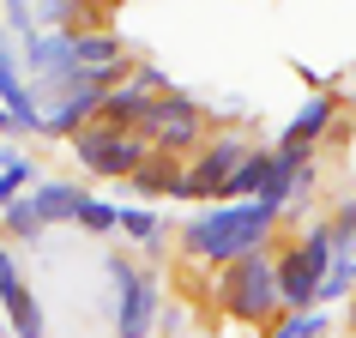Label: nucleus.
I'll list each match as a JSON object with an SVG mask.
<instances>
[{
    "label": "nucleus",
    "mask_w": 356,
    "mask_h": 338,
    "mask_svg": "<svg viewBox=\"0 0 356 338\" xmlns=\"http://www.w3.org/2000/svg\"><path fill=\"white\" fill-rule=\"evenodd\" d=\"M278 224L284 211L266 206V200H218V206H200V218L181 224V254L200 266H229L254 248H266L278 236Z\"/></svg>",
    "instance_id": "f257e3e1"
},
{
    "label": "nucleus",
    "mask_w": 356,
    "mask_h": 338,
    "mask_svg": "<svg viewBox=\"0 0 356 338\" xmlns=\"http://www.w3.org/2000/svg\"><path fill=\"white\" fill-rule=\"evenodd\" d=\"M218 308L242 326H278L284 320V290H278V260L254 248L242 260L218 266Z\"/></svg>",
    "instance_id": "f03ea898"
},
{
    "label": "nucleus",
    "mask_w": 356,
    "mask_h": 338,
    "mask_svg": "<svg viewBox=\"0 0 356 338\" xmlns=\"http://www.w3.org/2000/svg\"><path fill=\"white\" fill-rule=\"evenodd\" d=\"M79 157V169H91L103 182H133L151 157V139L139 127H115V121H85V127L67 139Z\"/></svg>",
    "instance_id": "7ed1b4c3"
},
{
    "label": "nucleus",
    "mask_w": 356,
    "mask_h": 338,
    "mask_svg": "<svg viewBox=\"0 0 356 338\" xmlns=\"http://www.w3.org/2000/svg\"><path fill=\"white\" fill-rule=\"evenodd\" d=\"M139 133L151 139V151L193 157V151L211 139V115L200 109L188 91H163V97H151V109H145V121H139Z\"/></svg>",
    "instance_id": "20e7f679"
},
{
    "label": "nucleus",
    "mask_w": 356,
    "mask_h": 338,
    "mask_svg": "<svg viewBox=\"0 0 356 338\" xmlns=\"http://www.w3.org/2000/svg\"><path fill=\"white\" fill-rule=\"evenodd\" d=\"M103 272L115 284V338H151L157 332V272H145L127 254H109Z\"/></svg>",
    "instance_id": "39448f33"
},
{
    "label": "nucleus",
    "mask_w": 356,
    "mask_h": 338,
    "mask_svg": "<svg viewBox=\"0 0 356 338\" xmlns=\"http://www.w3.org/2000/svg\"><path fill=\"white\" fill-rule=\"evenodd\" d=\"M248 151H254V145H248L242 133H211L206 145L193 151V157H188V200H193V206H218V200H224L229 175L242 169Z\"/></svg>",
    "instance_id": "423d86ee"
},
{
    "label": "nucleus",
    "mask_w": 356,
    "mask_h": 338,
    "mask_svg": "<svg viewBox=\"0 0 356 338\" xmlns=\"http://www.w3.org/2000/svg\"><path fill=\"white\" fill-rule=\"evenodd\" d=\"M0 103L19 115L31 133H42L49 121H42V103H37V91H31V73H24V55H19V37L0 24Z\"/></svg>",
    "instance_id": "0eeeda50"
},
{
    "label": "nucleus",
    "mask_w": 356,
    "mask_h": 338,
    "mask_svg": "<svg viewBox=\"0 0 356 338\" xmlns=\"http://www.w3.org/2000/svg\"><path fill=\"white\" fill-rule=\"evenodd\" d=\"M338 121H344V103H338V91H308L302 97V109L290 115V127L278 133L284 145H326L338 133Z\"/></svg>",
    "instance_id": "6e6552de"
},
{
    "label": "nucleus",
    "mask_w": 356,
    "mask_h": 338,
    "mask_svg": "<svg viewBox=\"0 0 356 338\" xmlns=\"http://www.w3.org/2000/svg\"><path fill=\"white\" fill-rule=\"evenodd\" d=\"M139 200H188V157H169V151H151L145 169L127 182Z\"/></svg>",
    "instance_id": "1a4fd4ad"
},
{
    "label": "nucleus",
    "mask_w": 356,
    "mask_h": 338,
    "mask_svg": "<svg viewBox=\"0 0 356 338\" xmlns=\"http://www.w3.org/2000/svg\"><path fill=\"white\" fill-rule=\"evenodd\" d=\"M31 193H37V206H42V218H49V230H55V224H79V206L91 200L79 182H60V175H42Z\"/></svg>",
    "instance_id": "9d476101"
},
{
    "label": "nucleus",
    "mask_w": 356,
    "mask_h": 338,
    "mask_svg": "<svg viewBox=\"0 0 356 338\" xmlns=\"http://www.w3.org/2000/svg\"><path fill=\"white\" fill-rule=\"evenodd\" d=\"M73 55H79V67H133L127 37H115V31H79Z\"/></svg>",
    "instance_id": "9b49d317"
},
{
    "label": "nucleus",
    "mask_w": 356,
    "mask_h": 338,
    "mask_svg": "<svg viewBox=\"0 0 356 338\" xmlns=\"http://www.w3.org/2000/svg\"><path fill=\"white\" fill-rule=\"evenodd\" d=\"M42 230H49V218H42V206H37V193H19L13 206H0V236L13 248H24V242H37Z\"/></svg>",
    "instance_id": "f8f14e48"
},
{
    "label": "nucleus",
    "mask_w": 356,
    "mask_h": 338,
    "mask_svg": "<svg viewBox=\"0 0 356 338\" xmlns=\"http://www.w3.org/2000/svg\"><path fill=\"white\" fill-rule=\"evenodd\" d=\"M266 175H272V145H254L242 157V169L229 175V193H224V200H260V193H266Z\"/></svg>",
    "instance_id": "ddd939ff"
},
{
    "label": "nucleus",
    "mask_w": 356,
    "mask_h": 338,
    "mask_svg": "<svg viewBox=\"0 0 356 338\" xmlns=\"http://www.w3.org/2000/svg\"><path fill=\"white\" fill-rule=\"evenodd\" d=\"M42 175H37V163L24 157V151H0V206H13L19 193H31Z\"/></svg>",
    "instance_id": "4468645a"
},
{
    "label": "nucleus",
    "mask_w": 356,
    "mask_h": 338,
    "mask_svg": "<svg viewBox=\"0 0 356 338\" xmlns=\"http://www.w3.org/2000/svg\"><path fill=\"white\" fill-rule=\"evenodd\" d=\"M266 338H332V314L308 308V314H284L278 326H266Z\"/></svg>",
    "instance_id": "2eb2a0df"
},
{
    "label": "nucleus",
    "mask_w": 356,
    "mask_h": 338,
    "mask_svg": "<svg viewBox=\"0 0 356 338\" xmlns=\"http://www.w3.org/2000/svg\"><path fill=\"white\" fill-rule=\"evenodd\" d=\"M121 236L139 242V248H157L163 242V218H157L151 206H121Z\"/></svg>",
    "instance_id": "dca6fc26"
},
{
    "label": "nucleus",
    "mask_w": 356,
    "mask_h": 338,
    "mask_svg": "<svg viewBox=\"0 0 356 338\" xmlns=\"http://www.w3.org/2000/svg\"><path fill=\"white\" fill-rule=\"evenodd\" d=\"M356 296V254H338L332 272H326V284H320V308H332V302Z\"/></svg>",
    "instance_id": "f3484780"
},
{
    "label": "nucleus",
    "mask_w": 356,
    "mask_h": 338,
    "mask_svg": "<svg viewBox=\"0 0 356 338\" xmlns=\"http://www.w3.org/2000/svg\"><path fill=\"white\" fill-rule=\"evenodd\" d=\"M79 230H85V236H115V230H121V206L91 193V200L79 206Z\"/></svg>",
    "instance_id": "a211bd4d"
},
{
    "label": "nucleus",
    "mask_w": 356,
    "mask_h": 338,
    "mask_svg": "<svg viewBox=\"0 0 356 338\" xmlns=\"http://www.w3.org/2000/svg\"><path fill=\"white\" fill-rule=\"evenodd\" d=\"M332 218H338V254H356V188H350V200H344Z\"/></svg>",
    "instance_id": "6ab92c4d"
},
{
    "label": "nucleus",
    "mask_w": 356,
    "mask_h": 338,
    "mask_svg": "<svg viewBox=\"0 0 356 338\" xmlns=\"http://www.w3.org/2000/svg\"><path fill=\"white\" fill-rule=\"evenodd\" d=\"M6 31H13V37H31V31H42L37 24V13H31V0H6Z\"/></svg>",
    "instance_id": "aec40b11"
},
{
    "label": "nucleus",
    "mask_w": 356,
    "mask_h": 338,
    "mask_svg": "<svg viewBox=\"0 0 356 338\" xmlns=\"http://www.w3.org/2000/svg\"><path fill=\"white\" fill-rule=\"evenodd\" d=\"M0 133H31V127H24L19 115H13V109H6V103H0Z\"/></svg>",
    "instance_id": "412c9836"
},
{
    "label": "nucleus",
    "mask_w": 356,
    "mask_h": 338,
    "mask_svg": "<svg viewBox=\"0 0 356 338\" xmlns=\"http://www.w3.org/2000/svg\"><path fill=\"white\" fill-rule=\"evenodd\" d=\"M91 6H103V13H115V0H91Z\"/></svg>",
    "instance_id": "4be33fe9"
},
{
    "label": "nucleus",
    "mask_w": 356,
    "mask_h": 338,
    "mask_svg": "<svg viewBox=\"0 0 356 338\" xmlns=\"http://www.w3.org/2000/svg\"><path fill=\"white\" fill-rule=\"evenodd\" d=\"M350 338H356V308H350Z\"/></svg>",
    "instance_id": "5701e85b"
}]
</instances>
